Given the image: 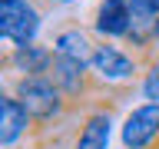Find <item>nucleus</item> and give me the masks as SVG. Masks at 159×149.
Wrapping results in <instances>:
<instances>
[{"mask_svg": "<svg viewBox=\"0 0 159 149\" xmlns=\"http://www.w3.org/2000/svg\"><path fill=\"white\" fill-rule=\"evenodd\" d=\"M89 73H93L96 96H99V89H126L129 83H136L146 73V60L133 50L116 47L113 40H99L96 53L89 60Z\"/></svg>", "mask_w": 159, "mask_h": 149, "instance_id": "1", "label": "nucleus"}, {"mask_svg": "<svg viewBox=\"0 0 159 149\" xmlns=\"http://www.w3.org/2000/svg\"><path fill=\"white\" fill-rule=\"evenodd\" d=\"M13 93H17V99L27 106V113L33 116V123H40V126L60 123V119L66 116V109L73 106V99H70L47 73L17 76L13 79Z\"/></svg>", "mask_w": 159, "mask_h": 149, "instance_id": "2", "label": "nucleus"}, {"mask_svg": "<svg viewBox=\"0 0 159 149\" xmlns=\"http://www.w3.org/2000/svg\"><path fill=\"white\" fill-rule=\"evenodd\" d=\"M43 27V13L33 0H0V40L3 47L33 43Z\"/></svg>", "mask_w": 159, "mask_h": 149, "instance_id": "3", "label": "nucleus"}, {"mask_svg": "<svg viewBox=\"0 0 159 149\" xmlns=\"http://www.w3.org/2000/svg\"><path fill=\"white\" fill-rule=\"evenodd\" d=\"M123 149H156L159 146V103L146 99L126 113L119 126Z\"/></svg>", "mask_w": 159, "mask_h": 149, "instance_id": "4", "label": "nucleus"}, {"mask_svg": "<svg viewBox=\"0 0 159 149\" xmlns=\"http://www.w3.org/2000/svg\"><path fill=\"white\" fill-rule=\"evenodd\" d=\"M47 76L53 79V83H57L73 103H83V99H93V96H96V83H93L89 63H80V60H70V56L53 53V63H50Z\"/></svg>", "mask_w": 159, "mask_h": 149, "instance_id": "5", "label": "nucleus"}, {"mask_svg": "<svg viewBox=\"0 0 159 149\" xmlns=\"http://www.w3.org/2000/svg\"><path fill=\"white\" fill-rule=\"evenodd\" d=\"M133 27V10L129 0H99L93 13V33L99 40H126Z\"/></svg>", "mask_w": 159, "mask_h": 149, "instance_id": "6", "label": "nucleus"}, {"mask_svg": "<svg viewBox=\"0 0 159 149\" xmlns=\"http://www.w3.org/2000/svg\"><path fill=\"white\" fill-rule=\"evenodd\" d=\"M30 126H33V116L17 99V93H3L0 96V146L13 149L30 133Z\"/></svg>", "mask_w": 159, "mask_h": 149, "instance_id": "7", "label": "nucleus"}, {"mask_svg": "<svg viewBox=\"0 0 159 149\" xmlns=\"http://www.w3.org/2000/svg\"><path fill=\"white\" fill-rule=\"evenodd\" d=\"M109 139H113V109L96 106L83 116L73 149H109Z\"/></svg>", "mask_w": 159, "mask_h": 149, "instance_id": "8", "label": "nucleus"}, {"mask_svg": "<svg viewBox=\"0 0 159 149\" xmlns=\"http://www.w3.org/2000/svg\"><path fill=\"white\" fill-rule=\"evenodd\" d=\"M50 63H53V47H43V43H17V47L7 50V60L3 66L20 73V76H37V73H47Z\"/></svg>", "mask_w": 159, "mask_h": 149, "instance_id": "9", "label": "nucleus"}, {"mask_svg": "<svg viewBox=\"0 0 159 149\" xmlns=\"http://www.w3.org/2000/svg\"><path fill=\"white\" fill-rule=\"evenodd\" d=\"M53 53L70 60H80V63H89L93 53H96V40L89 37V30H83L80 23H70V27H60L53 33Z\"/></svg>", "mask_w": 159, "mask_h": 149, "instance_id": "10", "label": "nucleus"}, {"mask_svg": "<svg viewBox=\"0 0 159 149\" xmlns=\"http://www.w3.org/2000/svg\"><path fill=\"white\" fill-rule=\"evenodd\" d=\"M139 89H143L146 99H156V103H159V53L149 56L146 73H143V79H139Z\"/></svg>", "mask_w": 159, "mask_h": 149, "instance_id": "11", "label": "nucleus"}, {"mask_svg": "<svg viewBox=\"0 0 159 149\" xmlns=\"http://www.w3.org/2000/svg\"><path fill=\"white\" fill-rule=\"evenodd\" d=\"M129 10H133V20H152L159 17V0H129Z\"/></svg>", "mask_w": 159, "mask_h": 149, "instance_id": "12", "label": "nucleus"}, {"mask_svg": "<svg viewBox=\"0 0 159 149\" xmlns=\"http://www.w3.org/2000/svg\"><path fill=\"white\" fill-rule=\"evenodd\" d=\"M152 43H156V53H159V17L152 20Z\"/></svg>", "mask_w": 159, "mask_h": 149, "instance_id": "13", "label": "nucleus"}, {"mask_svg": "<svg viewBox=\"0 0 159 149\" xmlns=\"http://www.w3.org/2000/svg\"><path fill=\"white\" fill-rule=\"evenodd\" d=\"M47 3H53V7H70V3H76V0H47Z\"/></svg>", "mask_w": 159, "mask_h": 149, "instance_id": "14", "label": "nucleus"}, {"mask_svg": "<svg viewBox=\"0 0 159 149\" xmlns=\"http://www.w3.org/2000/svg\"><path fill=\"white\" fill-rule=\"evenodd\" d=\"M156 149H159V146H156Z\"/></svg>", "mask_w": 159, "mask_h": 149, "instance_id": "15", "label": "nucleus"}]
</instances>
